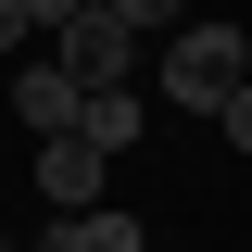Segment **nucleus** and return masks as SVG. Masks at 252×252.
<instances>
[{
  "mask_svg": "<svg viewBox=\"0 0 252 252\" xmlns=\"http://www.w3.org/2000/svg\"><path fill=\"white\" fill-rule=\"evenodd\" d=\"M13 13H26V26H63V13H76V0H13Z\"/></svg>",
  "mask_w": 252,
  "mask_h": 252,
  "instance_id": "8",
  "label": "nucleus"
},
{
  "mask_svg": "<svg viewBox=\"0 0 252 252\" xmlns=\"http://www.w3.org/2000/svg\"><path fill=\"white\" fill-rule=\"evenodd\" d=\"M76 139H89V152L114 164L126 139H139V89H76Z\"/></svg>",
  "mask_w": 252,
  "mask_h": 252,
  "instance_id": "5",
  "label": "nucleus"
},
{
  "mask_svg": "<svg viewBox=\"0 0 252 252\" xmlns=\"http://www.w3.org/2000/svg\"><path fill=\"white\" fill-rule=\"evenodd\" d=\"M26 177H38V202H51V215H89V202H101V152L76 139V126L26 139Z\"/></svg>",
  "mask_w": 252,
  "mask_h": 252,
  "instance_id": "3",
  "label": "nucleus"
},
{
  "mask_svg": "<svg viewBox=\"0 0 252 252\" xmlns=\"http://www.w3.org/2000/svg\"><path fill=\"white\" fill-rule=\"evenodd\" d=\"M51 252H139V227L114 215V202H89V215H63V240Z\"/></svg>",
  "mask_w": 252,
  "mask_h": 252,
  "instance_id": "6",
  "label": "nucleus"
},
{
  "mask_svg": "<svg viewBox=\"0 0 252 252\" xmlns=\"http://www.w3.org/2000/svg\"><path fill=\"white\" fill-rule=\"evenodd\" d=\"M101 13H114V26H126V38H139V26H177L189 0H101Z\"/></svg>",
  "mask_w": 252,
  "mask_h": 252,
  "instance_id": "7",
  "label": "nucleus"
},
{
  "mask_svg": "<svg viewBox=\"0 0 252 252\" xmlns=\"http://www.w3.org/2000/svg\"><path fill=\"white\" fill-rule=\"evenodd\" d=\"M13 126H26V139L76 126V76H63V63H26V76H13Z\"/></svg>",
  "mask_w": 252,
  "mask_h": 252,
  "instance_id": "4",
  "label": "nucleus"
},
{
  "mask_svg": "<svg viewBox=\"0 0 252 252\" xmlns=\"http://www.w3.org/2000/svg\"><path fill=\"white\" fill-rule=\"evenodd\" d=\"M13 38H26V13H13V0H0V51H13Z\"/></svg>",
  "mask_w": 252,
  "mask_h": 252,
  "instance_id": "9",
  "label": "nucleus"
},
{
  "mask_svg": "<svg viewBox=\"0 0 252 252\" xmlns=\"http://www.w3.org/2000/svg\"><path fill=\"white\" fill-rule=\"evenodd\" d=\"M0 252H13V240H0Z\"/></svg>",
  "mask_w": 252,
  "mask_h": 252,
  "instance_id": "11",
  "label": "nucleus"
},
{
  "mask_svg": "<svg viewBox=\"0 0 252 252\" xmlns=\"http://www.w3.org/2000/svg\"><path fill=\"white\" fill-rule=\"evenodd\" d=\"M26 252H51V240H26Z\"/></svg>",
  "mask_w": 252,
  "mask_h": 252,
  "instance_id": "10",
  "label": "nucleus"
},
{
  "mask_svg": "<svg viewBox=\"0 0 252 252\" xmlns=\"http://www.w3.org/2000/svg\"><path fill=\"white\" fill-rule=\"evenodd\" d=\"M51 38H63L51 63H63V76H76V89H139V76H126V51H139V38H126L114 13H101V0H76V13H63Z\"/></svg>",
  "mask_w": 252,
  "mask_h": 252,
  "instance_id": "2",
  "label": "nucleus"
},
{
  "mask_svg": "<svg viewBox=\"0 0 252 252\" xmlns=\"http://www.w3.org/2000/svg\"><path fill=\"white\" fill-rule=\"evenodd\" d=\"M164 89H177L189 114H215L227 89H252V51H240V26H177V38H164Z\"/></svg>",
  "mask_w": 252,
  "mask_h": 252,
  "instance_id": "1",
  "label": "nucleus"
}]
</instances>
